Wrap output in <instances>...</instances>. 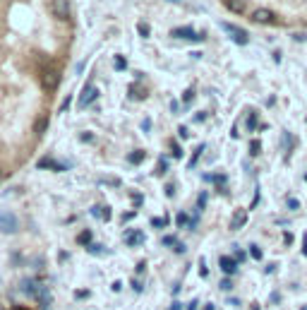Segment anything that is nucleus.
Wrapping results in <instances>:
<instances>
[{
	"label": "nucleus",
	"instance_id": "f257e3e1",
	"mask_svg": "<svg viewBox=\"0 0 307 310\" xmlns=\"http://www.w3.org/2000/svg\"><path fill=\"white\" fill-rule=\"evenodd\" d=\"M221 27H224V31L230 36V39H233V44H238V46H245V44L250 41V34H247L245 29L235 27V24H228V22H224Z\"/></svg>",
	"mask_w": 307,
	"mask_h": 310
},
{
	"label": "nucleus",
	"instance_id": "f03ea898",
	"mask_svg": "<svg viewBox=\"0 0 307 310\" xmlns=\"http://www.w3.org/2000/svg\"><path fill=\"white\" fill-rule=\"evenodd\" d=\"M51 15L60 22H67L70 20V0H53L51 2Z\"/></svg>",
	"mask_w": 307,
	"mask_h": 310
},
{
	"label": "nucleus",
	"instance_id": "7ed1b4c3",
	"mask_svg": "<svg viewBox=\"0 0 307 310\" xmlns=\"http://www.w3.org/2000/svg\"><path fill=\"white\" fill-rule=\"evenodd\" d=\"M0 231H2V233H17V231H20L17 217L10 214V212H0Z\"/></svg>",
	"mask_w": 307,
	"mask_h": 310
},
{
	"label": "nucleus",
	"instance_id": "20e7f679",
	"mask_svg": "<svg viewBox=\"0 0 307 310\" xmlns=\"http://www.w3.org/2000/svg\"><path fill=\"white\" fill-rule=\"evenodd\" d=\"M250 17H252L254 24H274V22H276V15H274L269 7H257Z\"/></svg>",
	"mask_w": 307,
	"mask_h": 310
},
{
	"label": "nucleus",
	"instance_id": "39448f33",
	"mask_svg": "<svg viewBox=\"0 0 307 310\" xmlns=\"http://www.w3.org/2000/svg\"><path fill=\"white\" fill-rule=\"evenodd\" d=\"M58 85H60V70H58L56 65L46 67V70H43V87H46L48 91H53Z\"/></svg>",
	"mask_w": 307,
	"mask_h": 310
},
{
	"label": "nucleus",
	"instance_id": "423d86ee",
	"mask_svg": "<svg viewBox=\"0 0 307 310\" xmlns=\"http://www.w3.org/2000/svg\"><path fill=\"white\" fill-rule=\"evenodd\" d=\"M219 267H221L224 274L230 277V274L238 272V260H235V257H228V255H221V257H219Z\"/></svg>",
	"mask_w": 307,
	"mask_h": 310
},
{
	"label": "nucleus",
	"instance_id": "0eeeda50",
	"mask_svg": "<svg viewBox=\"0 0 307 310\" xmlns=\"http://www.w3.org/2000/svg\"><path fill=\"white\" fill-rule=\"evenodd\" d=\"M96 99H99V89H96V87H94V85H86V87H84V89H82V96H80V104H82L84 109H86V106H89V104H94Z\"/></svg>",
	"mask_w": 307,
	"mask_h": 310
},
{
	"label": "nucleus",
	"instance_id": "6e6552de",
	"mask_svg": "<svg viewBox=\"0 0 307 310\" xmlns=\"http://www.w3.org/2000/svg\"><path fill=\"white\" fill-rule=\"evenodd\" d=\"M146 94H149V91H146V87H142L140 82H132L130 89H127V96H130L132 101H144V99H146Z\"/></svg>",
	"mask_w": 307,
	"mask_h": 310
},
{
	"label": "nucleus",
	"instance_id": "1a4fd4ad",
	"mask_svg": "<svg viewBox=\"0 0 307 310\" xmlns=\"http://www.w3.org/2000/svg\"><path fill=\"white\" fill-rule=\"evenodd\" d=\"M142 243H144V233H142V231H127V233H125V245L137 248Z\"/></svg>",
	"mask_w": 307,
	"mask_h": 310
},
{
	"label": "nucleus",
	"instance_id": "9d476101",
	"mask_svg": "<svg viewBox=\"0 0 307 310\" xmlns=\"http://www.w3.org/2000/svg\"><path fill=\"white\" fill-rule=\"evenodd\" d=\"M173 36H175V39H190V41H199V39H202V36H199V34H195L190 27L173 29Z\"/></svg>",
	"mask_w": 307,
	"mask_h": 310
},
{
	"label": "nucleus",
	"instance_id": "9b49d317",
	"mask_svg": "<svg viewBox=\"0 0 307 310\" xmlns=\"http://www.w3.org/2000/svg\"><path fill=\"white\" fill-rule=\"evenodd\" d=\"M245 224H247V212H245V209H238V212L233 214L230 228H233V231H238V228H243Z\"/></svg>",
	"mask_w": 307,
	"mask_h": 310
},
{
	"label": "nucleus",
	"instance_id": "f8f14e48",
	"mask_svg": "<svg viewBox=\"0 0 307 310\" xmlns=\"http://www.w3.org/2000/svg\"><path fill=\"white\" fill-rule=\"evenodd\" d=\"M22 291H24L27 296H31V298H36L39 291H41V286L36 282H31V279H24V282H22Z\"/></svg>",
	"mask_w": 307,
	"mask_h": 310
},
{
	"label": "nucleus",
	"instance_id": "ddd939ff",
	"mask_svg": "<svg viewBox=\"0 0 307 310\" xmlns=\"http://www.w3.org/2000/svg\"><path fill=\"white\" fill-rule=\"evenodd\" d=\"M91 214L96 217V219H111V207H103V204H96V207H91Z\"/></svg>",
	"mask_w": 307,
	"mask_h": 310
},
{
	"label": "nucleus",
	"instance_id": "4468645a",
	"mask_svg": "<svg viewBox=\"0 0 307 310\" xmlns=\"http://www.w3.org/2000/svg\"><path fill=\"white\" fill-rule=\"evenodd\" d=\"M36 301L41 303V308H48V303H51V291H48V286H41V291H39Z\"/></svg>",
	"mask_w": 307,
	"mask_h": 310
},
{
	"label": "nucleus",
	"instance_id": "2eb2a0df",
	"mask_svg": "<svg viewBox=\"0 0 307 310\" xmlns=\"http://www.w3.org/2000/svg\"><path fill=\"white\" fill-rule=\"evenodd\" d=\"M39 169H53V171H62V169H65V166H62V164H58V161H53V159H48V156H46V159H41V161H39Z\"/></svg>",
	"mask_w": 307,
	"mask_h": 310
},
{
	"label": "nucleus",
	"instance_id": "dca6fc26",
	"mask_svg": "<svg viewBox=\"0 0 307 310\" xmlns=\"http://www.w3.org/2000/svg\"><path fill=\"white\" fill-rule=\"evenodd\" d=\"M144 156H146V154H144L142 149H135V152H130V154H127V161H130L132 166H137V164L144 161Z\"/></svg>",
	"mask_w": 307,
	"mask_h": 310
},
{
	"label": "nucleus",
	"instance_id": "f3484780",
	"mask_svg": "<svg viewBox=\"0 0 307 310\" xmlns=\"http://www.w3.org/2000/svg\"><path fill=\"white\" fill-rule=\"evenodd\" d=\"M46 128H48V118H46V115L36 118V123H34V133H36V135H43Z\"/></svg>",
	"mask_w": 307,
	"mask_h": 310
},
{
	"label": "nucleus",
	"instance_id": "a211bd4d",
	"mask_svg": "<svg viewBox=\"0 0 307 310\" xmlns=\"http://www.w3.org/2000/svg\"><path fill=\"white\" fill-rule=\"evenodd\" d=\"M225 7H228L230 12H238V15H240V12L245 10V5H243V0H225Z\"/></svg>",
	"mask_w": 307,
	"mask_h": 310
},
{
	"label": "nucleus",
	"instance_id": "6ab92c4d",
	"mask_svg": "<svg viewBox=\"0 0 307 310\" xmlns=\"http://www.w3.org/2000/svg\"><path fill=\"white\" fill-rule=\"evenodd\" d=\"M175 221H178V226H180V228H185V226H190V228H192V219H190V217H187L185 212H180Z\"/></svg>",
	"mask_w": 307,
	"mask_h": 310
},
{
	"label": "nucleus",
	"instance_id": "aec40b11",
	"mask_svg": "<svg viewBox=\"0 0 307 310\" xmlns=\"http://www.w3.org/2000/svg\"><path fill=\"white\" fill-rule=\"evenodd\" d=\"M77 243H82V245H89V243H91V231H82V233L77 236Z\"/></svg>",
	"mask_w": 307,
	"mask_h": 310
},
{
	"label": "nucleus",
	"instance_id": "412c9836",
	"mask_svg": "<svg viewBox=\"0 0 307 310\" xmlns=\"http://www.w3.org/2000/svg\"><path fill=\"white\" fill-rule=\"evenodd\" d=\"M290 147H293V137H290V133H283V152L288 154V152H290Z\"/></svg>",
	"mask_w": 307,
	"mask_h": 310
},
{
	"label": "nucleus",
	"instance_id": "4be33fe9",
	"mask_svg": "<svg viewBox=\"0 0 307 310\" xmlns=\"http://www.w3.org/2000/svg\"><path fill=\"white\" fill-rule=\"evenodd\" d=\"M247 130H250V133H252V130H257V115H254V113H247Z\"/></svg>",
	"mask_w": 307,
	"mask_h": 310
},
{
	"label": "nucleus",
	"instance_id": "5701e85b",
	"mask_svg": "<svg viewBox=\"0 0 307 310\" xmlns=\"http://www.w3.org/2000/svg\"><path fill=\"white\" fill-rule=\"evenodd\" d=\"M259 152H262V144H259V140H252L250 142V154H252V156H257Z\"/></svg>",
	"mask_w": 307,
	"mask_h": 310
},
{
	"label": "nucleus",
	"instance_id": "b1692460",
	"mask_svg": "<svg viewBox=\"0 0 307 310\" xmlns=\"http://www.w3.org/2000/svg\"><path fill=\"white\" fill-rule=\"evenodd\" d=\"M127 67V60L123 56H115V70H125Z\"/></svg>",
	"mask_w": 307,
	"mask_h": 310
},
{
	"label": "nucleus",
	"instance_id": "393cba45",
	"mask_svg": "<svg viewBox=\"0 0 307 310\" xmlns=\"http://www.w3.org/2000/svg\"><path fill=\"white\" fill-rule=\"evenodd\" d=\"M250 255L254 260H262V248L259 245H250Z\"/></svg>",
	"mask_w": 307,
	"mask_h": 310
},
{
	"label": "nucleus",
	"instance_id": "a878e982",
	"mask_svg": "<svg viewBox=\"0 0 307 310\" xmlns=\"http://www.w3.org/2000/svg\"><path fill=\"white\" fill-rule=\"evenodd\" d=\"M137 31H140L142 36H149V31H151V29H149V24H146V22H140V27H137Z\"/></svg>",
	"mask_w": 307,
	"mask_h": 310
},
{
	"label": "nucleus",
	"instance_id": "bb28decb",
	"mask_svg": "<svg viewBox=\"0 0 307 310\" xmlns=\"http://www.w3.org/2000/svg\"><path fill=\"white\" fill-rule=\"evenodd\" d=\"M206 198H209L206 193H202V195H199V199H197V207H199V209H204V207H206Z\"/></svg>",
	"mask_w": 307,
	"mask_h": 310
},
{
	"label": "nucleus",
	"instance_id": "cd10ccee",
	"mask_svg": "<svg viewBox=\"0 0 307 310\" xmlns=\"http://www.w3.org/2000/svg\"><path fill=\"white\" fill-rule=\"evenodd\" d=\"M170 149H173V156H175V159H180V156H183V149H180V147H178L175 142L170 144Z\"/></svg>",
	"mask_w": 307,
	"mask_h": 310
},
{
	"label": "nucleus",
	"instance_id": "c85d7f7f",
	"mask_svg": "<svg viewBox=\"0 0 307 310\" xmlns=\"http://www.w3.org/2000/svg\"><path fill=\"white\" fill-rule=\"evenodd\" d=\"M166 224H168L166 217H164V219H154V221H151V226H156V228H161V226H166Z\"/></svg>",
	"mask_w": 307,
	"mask_h": 310
},
{
	"label": "nucleus",
	"instance_id": "c756f323",
	"mask_svg": "<svg viewBox=\"0 0 307 310\" xmlns=\"http://www.w3.org/2000/svg\"><path fill=\"white\" fill-rule=\"evenodd\" d=\"M159 171H164V173L168 171V161H166V156H161V161H159Z\"/></svg>",
	"mask_w": 307,
	"mask_h": 310
},
{
	"label": "nucleus",
	"instance_id": "7c9ffc66",
	"mask_svg": "<svg viewBox=\"0 0 307 310\" xmlns=\"http://www.w3.org/2000/svg\"><path fill=\"white\" fill-rule=\"evenodd\" d=\"M80 140H82V142H94V135H91V133H82V135H80Z\"/></svg>",
	"mask_w": 307,
	"mask_h": 310
},
{
	"label": "nucleus",
	"instance_id": "2f4dec72",
	"mask_svg": "<svg viewBox=\"0 0 307 310\" xmlns=\"http://www.w3.org/2000/svg\"><path fill=\"white\" fill-rule=\"evenodd\" d=\"M175 243H178V241H175L173 236H166V238H164V245H173V248H175Z\"/></svg>",
	"mask_w": 307,
	"mask_h": 310
},
{
	"label": "nucleus",
	"instance_id": "473e14b6",
	"mask_svg": "<svg viewBox=\"0 0 307 310\" xmlns=\"http://www.w3.org/2000/svg\"><path fill=\"white\" fill-rule=\"evenodd\" d=\"M221 288H224V291H230V288H233V282H230V279H224V282H221Z\"/></svg>",
	"mask_w": 307,
	"mask_h": 310
},
{
	"label": "nucleus",
	"instance_id": "72a5a7b5",
	"mask_svg": "<svg viewBox=\"0 0 307 310\" xmlns=\"http://www.w3.org/2000/svg\"><path fill=\"white\" fill-rule=\"evenodd\" d=\"M192 96H195V89H187V91H185V106L190 104V99H192Z\"/></svg>",
	"mask_w": 307,
	"mask_h": 310
},
{
	"label": "nucleus",
	"instance_id": "f704fd0d",
	"mask_svg": "<svg viewBox=\"0 0 307 310\" xmlns=\"http://www.w3.org/2000/svg\"><path fill=\"white\" fill-rule=\"evenodd\" d=\"M178 135H180V137H183V140H185V137H187V135H190V133H187V128H183V125H180V128H178Z\"/></svg>",
	"mask_w": 307,
	"mask_h": 310
},
{
	"label": "nucleus",
	"instance_id": "c9c22d12",
	"mask_svg": "<svg viewBox=\"0 0 307 310\" xmlns=\"http://www.w3.org/2000/svg\"><path fill=\"white\" fill-rule=\"evenodd\" d=\"M288 207H290V209H298V207H300V202H298V199H288Z\"/></svg>",
	"mask_w": 307,
	"mask_h": 310
},
{
	"label": "nucleus",
	"instance_id": "e433bc0d",
	"mask_svg": "<svg viewBox=\"0 0 307 310\" xmlns=\"http://www.w3.org/2000/svg\"><path fill=\"white\" fill-rule=\"evenodd\" d=\"M202 120H206V113H204V111L195 115V123H202Z\"/></svg>",
	"mask_w": 307,
	"mask_h": 310
},
{
	"label": "nucleus",
	"instance_id": "4c0bfd02",
	"mask_svg": "<svg viewBox=\"0 0 307 310\" xmlns=\"http://www.w3.org/2000/svg\"><path fill=\"white\" fill-rule=\"evenodd\" d=\"M142 130H144V133H149V130H151V123H149V118L142 123Z\"/></svg>",
	"mask_w": 307,
	"mask_h": 310
},
{
	"label": "nucleus",
	"instance_id": "58836bf2",
	"mask_svg": "<svg viewBox=\"0 0 307 310\" xmlns=\"http://www.w3.org/2000/svg\"><path fill=\"white\" fill-rule=\"evenodd\" d=\"M135 219V212H127V214H123V221H132Z\"/></svg>",
	"mask_w": 307,
	"mask_h": 310
},
{
	"label": "nucleus",
	"instance_id": "ea45409f",
	"mask_svg": "<svg viewBox=\"0 0 307 310\" xmlns=\"http://www.w3.org/2000/svg\"><path fill=\"white\" fill-rule=\"evenodd\" d=\"M173 250H175V253H185V245H183V243H175V248H173Z\"/></svg>",
	"mask_w": 307,
	"mask_h": 310
},
{
	"label": "nucleus",
	"instance_id": "a19ab883",
	"mask_svg": "<svg viewBox=\"0 0 307 310\" xmlns=\"http://www.w3.org/2000/svg\"><path fill=\"white\" fill-rule=\"evenodd\" d=\"M166 195H168V198H173V195H175V188H173V185H168V188H166Z\"/></svg>",
	"mask_w": 307,
	"mask_h": 310
},
{
	"label": "nucleus",
	"instance_id": "79ce46f5",
	"mask_svg": "<svg viewBox=\"0 0 307 310\" xmlns=\"http://www.w3.org/2000/svg\"><path fill=\"white\" fill-rule=\"evenodd\" d=\"M235 260H240V262H243V260H245V253H243V250H235Z\"/></svg>",
	"mask_w": 307,
	"mask_h": 310
},
{
	"label": "nucleus",
	"instance_id": "37998d69",
	"mask_svg": "<svg viewBox=\"0 0 307 310\" xmlns=\"http://www.w3.org/2000/svg\"><path fill=\"white\" fill-rule=\"evenodd\" d=\"M89 253H101V245H89Z\"/></svg>",
	"mask_w": 307,
	"mask_h": 310
},
{
	"label": "nucleus",
	"instance_id": "c03bdc74",
	"mask_svg": "<svg viewBox=\"0 0 307 310\" xmlns=\"http://www.w3.org/2000/svg\"><path fill=\"white\" fill-rule=\"evenodd\" d=\"M135 269H137V274H142V272H144V269H146V265H144V262H140V265H137V267H135Z\"/></svg>",
	"mask_w": 307,
	"mask_h": 310
},
{
	"label": "nucleus",
	"instance_id": "a18cd8bd",
	"mask_svg": "<svg viewBox=\"0 0 307 310\" xmlns=\"http://www.w3.org/2000/svg\"><path fill=\"white\" fill-rule=\"evenodd\" d=\"M132 199H135V204H142V195H137V193L132 195Z\"/></svg>",
	"mask_w": 307,
	"mask_h": 310
},
{
	"label": "nucleus",
	"instance_id": "49530a36",
	"mask_svg": "<svg viewBox=\"0 0 307 310\" xmlns=\"http://www.w3.org/2000/svg\"><path fill=\"white\" fill-rule=\"evenodd\" d=\"M187 310H197V301H192V303L187 306Z\"/></svg>",
	"mask_w": 307,
	"mask_h": 310
},
{
	"label": "nucleus",
	"instance_id": "de8ad7c7",
	"mask_svg": "<svg viewBox=\"0 0 307 310\" xmlns=\"http://www.w3.org/2000/svg\"><path fill=\"white\" fill-rule=\"evenodd\" d=\"M170 310H183V308H180V303H173V308Z\"/></svg>",
	"mask_w": 307,
	"mask_h": 310
},
{
	"label": "nucleus",
	"instance_id": "09e8293b",
	"mask_svg": "<svg viewBox=\"0 0 307 310\" xmlns=\"http://www.w3.org/2000/svg\"><path fill=\"white\" fill-rule=\"evenodd\" d=\"M204 310H214V306H206V308H204Z\"/></svg>",
	"mask_w": 307,
	"mask_h": 310
},
{
	"label": "nucleus",
	"instance_id": "8fccbe9b",
	"mask_svg": "<svg viewBox=\"0 0 307 310\" xmlns=\"http://www.w3.org/2000/svg\"><path fill=\"white\" fill-rule=\"evenodd\" d=\"M0 183H2V171H0Z\"/></svg>",
	"mask_w": 307,
	"mask_h": 310
},
{
	"label": "nucleus",
	"instance_id": "3c124183",
	"mask_svg": "<svg viewBox=\"0 0 307 310\" xmlns=\"http://www.w3.org/2000/svg\"><path fill=\"white\" fill-rule=\"evenodd\" d=\"M15 310H24V308H15Z\"/></svg>",
	"mask_w": 307,
	"mask_h": 310
},
{
	"label": "nucleus",
	"instance_id": "603ef678",
	"mask_svg": "<svg viewBox=\"0 0 307 310\" xmlns=\"http://www.w3.org/2000/svg\"><path fill=\"white\" fill-rule=\"evenodd\" d=\"M170 2H178V0H170Z\"/></svg>",
	"mask_w": 307,
	"mask_h": 310
},
{
	"label": "nucleus",
	"instance_id": "864d4df0",
	"mask_svg": "<svg viewBox=\"0 0 307 310\" xmlns=\"http://www.w3.org/2000/svg\"><path fill=\"white\" fill-rule=\"evenodd\" d=\"M305 180H307V176H305Z\"/></svg>",
	"mask_w": 307,
	"mask_h": 310
}]
</instances>
